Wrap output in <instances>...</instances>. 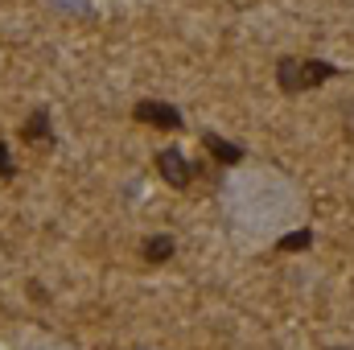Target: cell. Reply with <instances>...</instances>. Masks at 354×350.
I'll return each mask as SVG.
<instances>
[{"instance_id": "8", "label": "cell", "mask_w": 354, "mask_h": 350, "mask_svg": "<svg viewBox=\"0 0 354 350\" xmlns=\"http://www.w3.org/2000/svg\"><path fill=\"white\" fill-rule=\"evenodd\" d=\"M17 174V165H12V157H8V149L0 145V177H12Z\"/></svg>"}, {"instance_id": "4", "label": "cell", "mask_w": 354, "mask_h": 350, "mask_svg": "<svg viewBox=\"0 0 354 350\" xmlns=\"http://www.w3.org/2000/svg\"><path fill=\"white\" fill-rule=\"evenodd\" d=\"M202 145L214 153V161H223V165H239L243 161V145H235V140H223V136H214V132H202Z\"/></svg>"}, {"instance_id": "3", "label": "cell", "mask_w": 354, "mask_h": 350, "mask_svg": "<svg viewBox=\"0 0 354 350\" xmlns=\"http://www.w3.org/2000/svg\"><path fill=\"white\" fill-rule=\"evenodd\" d=\"M157 169H161V177L169 181V185H189V177H194V169H189V161L177 153V149H165V153H157Z\"/></svg>"}, {"instance_id": "6", "label": "cell", "mask_w": 354, "mask_h": 350, "mask_svg": "<svg viewBox=\"0 0 354 350\" xmlns=\"http://www.w3.org/2000/svg\"><path fill=\"white\" fill-rule=\"evenodd\" d=\"M25 140H41V145H54L46 111H33V116H29V124H25Z\"/></svg>"}, {"instance_id": "7", "label": "cell", "mask_w": 354, "mask_h": 350, "mask_svg": "<svg viewBox=\"0 0 354 350\" xmlns=\"http://www.w3.org/2000/svg\"><path fill=\"white\" fill-rule=\"evenodd\" d=\"M309 243H313V235H309V231H288V235L276 243V252H284V256H288V252H305Z\"/></svg>"}, {"instance_id": "2", "label": "cell", "mask_w": 354, "mask_h": 350, "mask_svg": "<svg viewBox=\"0 0 354 350\" xmlns=\"http://www.w3.org/2000/svg\"><path fill=\"white\" fill-rule=\"evenodd\" d=\"M132 120L153 124V128H181V111H177L174 103H161V99H140L132 107Z\"/></svg>"}, {"instance_id": "5", "label": "cell", "mask_w": 354, "mask_h": 350, "mask_svg": "<svg viewBox=\"0 0 354 350\" xmlns=\"http://www.w3.org/2000/svg\"><path fill=\"white\" fill-rule=\"evenodd\" d=\"M169 256H174V239L169 235H149L145 239V260L149 264H165Z\"/></svg>"}, {"instance_id": "1", "label": "cell", "mask_w": 354, "mask_h": 350, "mask_svg": "<svg viewBox=\"0 0 354 350\" xmlns=\"http://www.w3.org/2000/svg\"><path fill=\"white\" fill-rule=\"evenodd\" d=\"M326 79H334V66L322 62V58H280L276 62V83H280V91H288V95L322 87Z\"/></svg>"}]
</instances>
